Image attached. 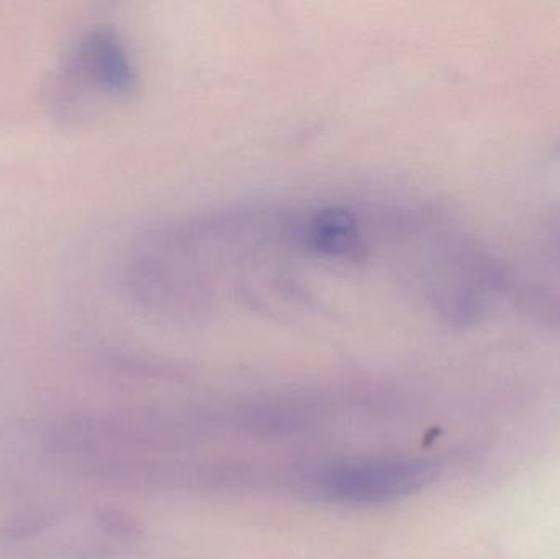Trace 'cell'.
Instances as JSON below:
<instances>
[{"instance_id": "3957f363", "label": "cell", "mask_w": 560, "mask_h": 559, "mask_svg": "<svg viewBox=\"0 0 560 559\" xmlns=\"http://www.w3.org/2000/svg\"><path fill=\"white\" fill-rule=\"evenodd\" d=\"M89 79L108 94L127 95L137 89V72L121 39L110 30L92 33L81 49Z\"/></svg>"}, {"instance_id": "6da1fadb", "label": "cell", "mask_w": 560, "mask_h": 559, "mask_svg": "<svg viewBox=\"0 0 560 559\" xmlns=\"http://www.w3.org/2000/svg\"><path fill=\"white\" fill-rule=\"evenodd\" d=\"M434 468L424 462L384 459L336 466L318 478V489L331 501L382 504L420 491L433 479Z\"/></svg>"}, {"instance_id": "277c9868", "label": "cell", "mask_w": 560, "mask_h": 559, "mask_svg": "<svg viewBox=\"0 0 560 559\" xmlns=\"http://www.w3.org/2000/svg\"><path fill=\"white\" fill-rule=\"evenodd\" d=\"M555 240H556V242H555L556 243V252H558V255L560 258V225H559L558 232H556Z\"/></svg>"}, {"instance_id": "7a4b0ae2", "label": "cell", "mask_w": 560, "mask_h": 559, "mask_svg": "<svg viewBox=\"0 0 560 559\" xmlns=\"http://www.w3.org/2000/svg\"><path fill=\"white\" fill-rule=\"evenodd\" d=\"M305 223L302 238L310 252L346 261L364 259L368 249L358 213L346 207H328Z\"/></svg>"}]
</instances>
